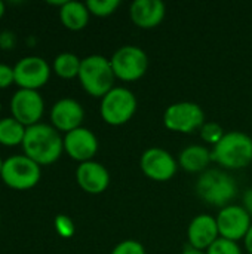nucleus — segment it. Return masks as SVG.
Wrapping results in <instances>:
<instances>
[{
  "instance_id": "obj_31",
  "label": "nucleus",
  "mask_w": 252,
  "mask_h": 254,
  "mask_svg": "<svg viewBox=\"0 0 252 254\" xmlns=\"http://www.w3.org/2000/svg\"><path fill=\"white\" fill-rule=\"evenodd\" d=\"M181 254H206V253H203V252H201V250H196V249L189 247V249H186V250H184Z\"/></svg>"
},
{
  "instance_id": "obj_26",
  "label": "nucleus",
  "mask_w": 252,
  "mask_h": 254,
  "mask_svg": "<svg viewBox=\"0 0 252 254\" xmlns=\"http://www.w3.org/2000/svg\"><path fill=\"white\" fill-rule=\"evenodd\" d=\"M55 229L62 238H70L74 234V223L68 216L59 214L55 217Z\"/></svg>"
},
{
  "instance_id": "obj_13",
  "label": "nucleus",
  "mask_w": 252,
  "mask_h": 254,
  "mask_svg": "<svg viewBox=\"0 0 252 254\" xmlns=\"http://www.w3.org/2000/svg\"><path fill=\"white\" fill-rule=\"evenodd\" d=\"M64 150L80 164L92 161V158L98 152V140L91 129L79 127L65 134Z\"/></svg>"
},
{
  "instance_id": "obj_34",
  "label": "nucleus",
  "mask_w": 252,
  "mask_h": 254,
  "mask_svg": "<svg viewBox=\"0 0 252 254\" xmlns=\"http://www.w3.org/2000/svg\"><path fill=\"white\" fill-rule=\"evenodd\" d=\"M0 109H1V104H0Z\"/></svg>"
},
{
  "instance_id": "obj_3",
  "label": "nucleus",
  "mask_w": 252,
  "mask_h": 254,
  "mask_svg": "<svg viewBox=\"0 0 252 254\" xmlns=\"http://www.w3.org/2000/svg\"><path fill=\"white\" fill-rule=\"evenodd\" d=\"M114 77L116 76L113 73L110 60H107L104 55L94 54L82 60L79 79L83 89L89 95L102 98L114 88Z\"/></svg>"
},
{
  "instance_id": "obj_12",
  "label": "nucleus",
  "mask_w": 252,
  "mask_h": 254,
  "mask_svg": "<svg viewBox=\"0 0 252 254\" xmlns=\"http://www.w3.org/2000/svg\"><path fill=\"white\" fill-rule=\"evenodd\" d=\"M143 173L154 182H168L177 173V161L174 156L160 147L147 149L140 159Z\"/></svg>"
},
{
  "instance_id": "obj_19",
  "label": "nucleus",
  "mask_w": 252,
  "mask_h": 254,
  "mask_svg": "<svg viewBox=\"0 0 252 254\" xmlns=\"http://www.w3.org/2000/svg\"><path fill=\"white\" fill-rule=\"evenodd\" d=\"M61 22L70 30H82L89 21V9L86 3L80 1H65L59 9Z\"/></svg>"
},
{
  "instance_id": "obj_11",
  "label": "nucleus",
  "mask_w": 252,
  "mask_h": 254,
  "mask_svg": "<svg viewBox=\"0 0 252 254\" xmlns=\"http://www.w3.org/2000/svg\"><path fill=\"white\" fill-rule=\"evenodd\" d=\"M215 219L220 237L235 243L245 238L251 228V216L241 205H227L221 208Z\"/></svg>"
},
{
  "instance_id": "obj_21",
  "label": "nucleus",
  "mask_w": 252,
  "mask_h": 254,
  "mask_svg": "<svg viewBox=\"0 0 252 254\" xmlns=\"http://www.w3.org/2000/svg\"><path fill=\"white\" fill-rule=\"evenodd\" d=\"M82 60L71 52H61L53 60V70L58 76L64 79H71L79 76Z\"/></svg>"
},
{
  "instance_id": "obj_27",
  "label": "nucleus",
  "mask_w": 252,
  "mask_h": 254,
  "mask_svg": "<svg viewBox=\"0 0 252 254\" xmlns=\"http://www.w3.org/2000/svg\"><path fill=\"white\" fill-rule=\"evenodd\" d=\"M12 82H15L13 67L7 65L4 63H0V88H6Z\"/></svg>"
},
{
  "instance_id": "obj_5",
  "label": "nucleus",
  "mask_w": 252,
  "mask_h": 254,
  "mask_svg": "<svg viewBox=\"0 0 252 254\" xmlns=\"http://www.w3.org/2000/svg\"><path fill=\"white\" fill-rule=\"evenodd\" d=\"M137 110V98L132 91L123 86H116L101 100V118L108 125H123L132 119Z\"/></svg>"
},
{
  "instance_id": "obj_14",
  "label": "nucleus",
  "mask_w": 252,
  "mask_h": 254,
  "mask_svg": "<svg viewBox=\"0 0 252 254\" xmlns=\"http://www.w3.org/2000/svg\"><path fill=\"white\" fill-rule=\"evenodd\" d=\"M85 118L82 104L74 98H61L50 109V121L59 131L70 132L80 127Z\"/></svg>"
},
{
  "instance_id": "obj_2",
  "label": "nucleus",
  "mask_w": 252,
  "mask_h": 254,
  "mask_svg": "<svg viewBox=\"0 0 252 254\" xmlns=\"http://www.w3.org/2000/svg\"><path fill=\"white\" fill-rule=\"evenodd\" d=\"M212 161L227 170H241L252 162V138L241 131H230L214 146Z\"/></svg>"
},
{
  "instance_id": "obj_32",
  "label": "nucleus",
  "mask_w": 252,
  "mask_h": 254,
  "mask_svg": "<svg viewBox=\"0 0 252 254\" xmlns=\"http://www.w3.org/2000/svg\"><path fill=\"white\" fill-rule=\"evenodd\" d=\"M3 13H4V1L0 0V18L3 16Z\"/></svg>"
},
{
  "instance_id": "obj_18",
  "label": "nucleus",
  "mask_w": 252,
  "mask_h": 254,
  "mask_svg": "<svg viewBox=\"0 0 252 254\" xmlns=\"http://www.w3.org/2000/svg\"><path fill=\"white\" fill-rule=\"evenodd\" d=\"M211 161V152L201 144H192L180 153V165L189 173H205Z\"/></svg>"
},
{
  "instance_id": "obj_22",
  "label": "nucleus",
  "mask_w": 252,
  "mask_h": 254,
  "mask_svg": "<svg viewBox=\"0 0 252 254\" xmlns=\"http://www.w3.org/2000/svg\"><path fill=\"white\" fill-rule=\"evenodd\" d=\"M119 6H120L119 0H88L86 1V7L89 9V13H94L97 16H108Z\"/></svg>"
},
{
  "instance_id": "obj_16",
  "label": "nucleus",
  "mask_w": 252,
  "mask_h": 254,
  "mask_svg": "<svg viewBox=\"0 0 252 254\" xmlns=\"http://www.w3.org/2000/svg\"><path fill=\"white\" fill-rule=\"evenodd\" d=\"M76 179L79 186L92 195L102 193L110 185V174L107 168L95 161L82 162L76 170Z\"/></svg>"
},
{
  "instance_id": "obj_24",
  "label": "nucleus",
  "mask_w": 252,
  "mask_h": 254,
  "mask_svg": "<svg viewBox=\"0 0 252 254\" xmlns=\"http://www.w3.org/2000/svg\"><path fill=\"white\" fill-rule=\"evenodd\" d=\"M206 254H242V252L235 241H230L226 238H218L206 250Z\"/></svg>"
},
{
  "instance_id": "obj_30",
  "label": "nucleus",
  "mask_w": 252,
  "mask_h": 254,
  "mask_svg": "<svg viewBox=\"0 0 252 254\" xmlns=\"http://www.w3.org/2000/svg\"><path fill=\"white\" fill-rule=\"evenodd\" d=\"M244 240H245V247H247L248 253L252 254V225L251 228H250V231H248V234H247V237Z\"/></svg>"
},
{
  "instance_id": "obj_10",
  "label": "nucleus",
  "mask_w": 252,
  "mask_h": 254,
  "mask_svg": "<svg viewBox=\"0 0 252 254\" xmlns=\"http://www.w3.org/2000/svg\"><path fill=\"white\" fill-rule=\"evenodd\" d=\"M45 101L39 91L19 88L10 100L12 118L21 122L24 127H30L39 122L43 115Z\"/></svg>"
},
{
  "instance_id": "obj_1",
  "label": "nucleus",
  "mask_w": 252,
  "mask_h": 254,
  "mask_svg": "<svg viewBox=\"0 0 252 254\" xmlns=\"http://www.w3.org/2000/svg\"><path fill=\"white\" fill-rule=\"evenodd\" d=\"M22 149L24 155L39 165H48L61 156L64 150V138H61L55 127L37 122L25 127Z\"/></svg>"
},
{
  "instance_id": "obj_20",
  "label": "nucleus",
  "mask_w": 252,
  "mask_h": 254,
  "mask_svg": "<svg viewBox=\"0 0 252 254\" xmlns=\"http://www.w3.org/2000/svg\"><path fill=\"white\" fill-rule=\"evenodd\" d=\"M25 135V127L18 122L15 118H3L0 119V143L4 146H16L22 144Z\"/></svg>"
},
{
  "instance_id": "obj_17",
  "label": "nucleus",
  "mask_w": 252,
  "mask_h": 254,
  "mask_svg": "<svg viewBox=\"0 0 252 254\" xmlns=\"http://www.w3.org/2000/svg\"><path fill=\"white\" fill-rule=\"evenodd\" d=\"M165 3L160 0H135L129 7L132 22L140 28L157 27L165 18Z\"/></svg>"
},
{
  "instance_id": "obj_6",
  "label": "nucleus",
  "mask_w": 252,
  "mask_h": 254,
  "mask_svg": "<svg viewBox=\"0 0 252 254\" xmlns=\"http://www.w3.org/2000/svg\"><path fill=\"white\" fill-rule=\"evenodd\" d=\"M1 180L12 189H30L40 180L42 170L37 162L25 155H13L3 161Z\"/></svg>"
},
{
  "instance_id": "obj_8",
  "label": "nucleus",
  "mask_w": 252,
  "mask_h": 254,
  "mask_svg": "<svg viewBox=\"0 0 252 254\" xmlns=\"http://www.w3.org/2000/svg\"><path fill=\"white\" fill-rule=\"evenodd\" d=\"M163 124L169 131L189 134L201 129L205 124V113L202 107L192 101H180L171 104L163 113Z\"/></svg>"
},
{
  "instance_id": "obj_33",
  "label": "nucleus",
  "mask_w": 252,
  "mask_h": 254,
  "mask_svg": "<svg viewBox=\"0 0 252 254\" xmlns=\"http://www.w3.org/2000/svg\"><path fill=\"white\" fill-rule=\"evenodd\" d=\"M1 167H3V161H1V158H0V173H1Z\"/></svg>"
},
{
  "instance_id": "obj_23",
  "label": "nucleus",
  "mask_w": 252,
  "mask_h": 254,
  "mask_svg": "<svg viewBox=\"0 0 252 254\" xmlns=\"http://www.w3.org/2000/svg\"><path fill=\"white\" fill-rule=\"evenodd\" d=\"M226 135L224 129L221 128V125L215 124V122H205L201 128V137L203 138V141L211 143V144H217L223 137Z\"/></svg>"
},
{
  "instance_id": "obj_28",
  "label": "nucleus",
  "mask_w": 252,
  "mask_h": 254,
  "mask_svg": "<svg viewBox=\"0 0 252 254\" xmlns=\"http://www.w3.org/2000/svg\"><path fill=\"white\" fill-rule=\"evenodd\" d=\"M16 42V37L13 34V31L10 30H3L0 33V48L1 49H12L13 45Z\"/></svg>"
},
{
  "instance_id": "obj_25",
  "label": "nucleus",
  "mask_w": 252,
  "mask_h": 254,
  "mask_svg": "<svg viewBox=\"0 0 252 254\" xmlns=\"http://www.w3.org/2000/svg\"><path fill=\"white\" fill-rule=\"evenodd\" d=\"M111 254H146V249L141 243L134 240H126L117 244Z\"/></svg>"
},
{
  "instance_id": "obj_4",
  "label": "nucleus",
  "mask_w": 252,
  "mask_h": 254,
  "mask_svg": "<svg viewBox=\"0 0 252 254\" xmlns=\"http://www.w3.org/2000/svg\"><path fill=\"white\" fill-rule=\"evenodd\" d=\"M236 182L233 177L221 170H206L196 182V193L209 205L227 207L236 196Z\"/></svg>"
},
{
  "instance_id": "obj_7",
  "label": "nucleus",
  "mask_w": 252,
  "mask_h": 254,
  "mask_svg": "<svg viewBox=\"0 0 252 254\" xmlns=\"http://www.w3.org/2000/svg\"><path fill=\"white\" fill-rule=\"evenodd\" d=\"M113 73L117 79L125 82H134L141 79L149 65L147 54L134 45H126L119 48L110 58Z\"/></svg>"
},
{
  "instance_id": "obj_29",
  "label": "nucleus",
  "mask_w": 252,
  "mask_h": 254,
  "mask_svg": "<svg viewBox=\"0 0 252 254\" xmlns=\"http://www.w3.org/2000/svg\"><path fill=\"white\" fill-rule=\"evenodd\" d=\"M242 202H244V208L247 210V213L252 217V189L245 190V193L242 196Z\"/></svg>"
},
{
  "instance_id": "obj_9",
  "label": "nucleus",
  "mask_w": 252,
  "mask_h": 254,
  "mask_svg": "<svg viewBox=\"0 0 252 254\" xmlns=\"http://www.w3.org/2000/svg\"><path fill=\"white\" fill-rule=\"evenodd\" d=\"M15 83L22 89H36L43 86L50 76V67L46 60L37 55L21 58L13 65Z\"/></svg>"
},
{
  "instance_id": "obj_15",
  "label": "nucleus",
  "mask_w": 252,
  "mask_h": 254,
  "mask_svg": "<svg viewBox=\"0 0 252 254\" xmlns=\"http://www.w3.org/2000/svg\"><path fill=\"white\" fill-rule=\"evenodd\" d=\"M218 225L217 219L209 214H199L196 216L187 229V238L192 249L196 250H208L217 240H218Z\"/></svg>"
}]
</instances>
